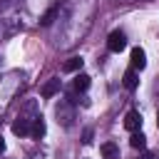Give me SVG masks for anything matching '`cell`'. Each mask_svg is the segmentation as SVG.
<instances>
[{"label":"cell","instance_id":"16","mask_svg":"<svg viewBox=\"0 0 159 159\" xmlns=\"http://www.w3.org/2000/svg\"><path fill=\"white\" fill-rule=\"evenodd\" d=\"M0 152H5V142H2V137H0Z\"/></svg>","mask_w":159,"mask_h":159},{"label":"cell","instance_id":"7","mask_svg":"<svg viewBox=\"0 0 159 159\" xmlns=\"http://www.w3.org/2000/svg\"><path fill=\"white\" fill-rule=\"evenodd\" d=\"M122 84H124L127 89H137V87H139V75H137V70H127L124 77H122Z\"/></svg>","mask_w":159,"mask_h":159},{"label":"cell","instance_id":"17","mask_svg":"<svg viewBox=\"0 0 159 159\" xmlns=\"http://www.w3.org/2000/svg\"><path fill=\"white\" fill-rule=\"evenodd\" d=\"M157 127H159V112H157Z\"/></svg>","mask_w":159,"mask_h":159},{"label":"cell","instance_id":"8","mask_svg":"<svg viewBox=\"0 0 159 159\" xmlns=\"http://www.w3.org/2000/svg\"><path fill=\"white\" fill-rule=\"evenodd\" d=\"M99 152H102L104 159H119V147H117L114 142H104V144L99 147Z\"/></svg>","mask_w":159,"mask_h":159},{"label":"cell","instance_id":"10","mask_svg":"<svg viewBox=\"0 0 159 159\" xmlns=\"http://www.w3.org/2000/svg\"><path fill=\"white\" fill-rule=\"evenodd\" d=\"M82 65H84L82 57H70V60L62 65V70H65V72H77V70H82Z\"/></svg>","mask_w":159,"mask_h":159},{"label":"cell","instance_id":"5","mask_svg":"<svg viewBox=\"0 0 159 159\" xmlns=\"http://www.w3.org/2000/svg\"><path fill=\"white\" fill-rule=\"evenodd\" d=\"M45 132H47L45 119H42V117H32V122H30V134H32L35 139H42V137H45Z\"/></svg>","mask_w":159,"mask_h":159},{"label":"cell","instance_id":"2","mask_svg":"<svg viewBox=\"0 0 159 159\" xmlns=\"http://www.w3.org/2000/svg\"><path fill=\"white\" fill-rule=\"evenodd\" d=\"M142 127V114L137 112V109H129L127 114H124V129H129V132H137Z\"/></svg>","mask_w":159,"mask_h":159},{"label":"cell","instance_id":"13","mask_svg":"<svg viewBox=\"0 0 159 159\" xmlns=\"http://www.w3.org/2000/svg\"><path fill=\"white\" fill-rule=\"evenodd\" d=\"M55 15H57V10H55V7H52V10H47V12H45V15L40 17V25H45V27H47V25H52Z\"/></svg>","mask_w":159,"mask_h":159},{"label":"cell","instance_id":"14","mask_svg":"<svg viewBox=\"0 0 159 159\" xmlns=\"http://www.w3.org/2000/svg\"><path fill=\"white\" fill-rule=\"evenodd\" d=\"M82 142H84V144H89V142H92V129H87V132H84V139H82Z\"/></svg>","mask_w":159,"mask_h":159},{"label":"cell","instance_id":"4","mask_svg":"<svg viewBox=\"0 0 159 159\" xmlns=\"http://www.w3.org/2000/svg\"><path fill=\"white\" fill-rule=\"evenodd\" d=\"M147 67V52L142 47H132V70H144Z\"/></svg>","mask_w":159,"mask_h":159},{"label":"cell","instance_id":"15","mask_svg":"<svg viewBox=\"0 0 159 159\" xmlns=\"http://www.w3.org/2000/svg\"><path fill=\"white\" fill-rule=\"evenodd\" d=\"M139 159H154V157H152V154H142Z\"/></svg>","mask_w":159,"mask_h":159},{"label":"cell","instance_id":"9","mask_svg":"<svg viewBox=\"0 0 159 159\" xmlns=\"http://www.w3.org/2000/svg\"><path fill=\"white\" fill-rule=\"evenodd\" d=\"M30 122H32V119H22V117H20V119H15V122H12V132H15L17 137L30 134Z\"/></svg>","mask_w":159,"mask_h":159},{"label":"cell","instance_id":"3","mask_svg":"<svg viewBox=\"0 0 159 159\" xmlns=\"http://www.w3.org/2000/svg\"><path fill=\"white\" fill-rule=\"evenodd\" d=\"M72 107H70V102H62V104H57V122H62L65 127H70L72 124Z\"/></svg>","mask_w":159,"mask_h":159},{"label":"cell","instance_id":"1","mask_svg":"<svg viewBox=\"0 0 159 159\" xmlns=\"http://www.w3.org/2000/svg\"><path fill=\"white\" fill-rule=\"evenodd\" d=\"M124 47H127V37H124V32H122V30L109 32V37H107V50H109V52H122Z\"/></svg>","mask_w":159,"mask_h":159},{"label":"cell","instance_id":"12","mask_svg":"<svg viewBox=\"0 0 159 159\" xmlns=\"http://www.w3.org/2000/svg\"><path fill=\"white\" fill-rule=\"evenodd\" d=\"M87 87H89V75H77L75 77V89L77 92H84Z\"/></svg>","mask_w":159,"mask_h":159},{"label":"cell","instance_id":"18","mask_svg":"<svg viewBox=\"0 0 159 159\" xmlns=\"http://www.w3.org/2000/svg\"><path fill=\"white\" fill-rule=\"evenodd\" d=\"M119 2H134V0H119Z\"/></svg>","mask_w":159,"mask_h":159},{"label":"cell","instance_id":"6","mask_svg":"<svg viewBox=\"0 0 159 159\" xmlns=\"http://www.w3.org/2000/svg\"><path fill=\"white\" fill-rule=\"evenodd\" d=\"M40 92H42V97H45V99H50V97H55V94L60 92V80H57V77H52V80H47V82L42 84V89H40Z\"/></svg>","mask_w":159,"mask_h":159},{"label":"cell","instance_id":"11","mask_svg":"<svg viewBox=\"0 0 159 159\" xmlns=\"http://www.w3.org/2000/svg\"><path fill=\"white\" fill-rule=\"evenodd\" d=\"M129 144H132L134 149H144V147H147V137H144V134L137 129V132H132V137H129Z\"/></svg>","mask_w":159,"mask_h":159}]
</instances>
